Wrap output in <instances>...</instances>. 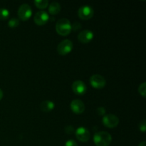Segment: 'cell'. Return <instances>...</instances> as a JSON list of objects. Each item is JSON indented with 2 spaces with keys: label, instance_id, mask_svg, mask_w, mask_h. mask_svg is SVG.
Wrapping results in <instances>:
<instances>
[{
  "label": "cell",
  "instance_id": "obj_1",
  "mask_svg": "<svg viewBox=\"0 0 146 146\" xmlns=\"http://www.w3.org/2000/svg\"><path fill=\"white\" fill-rule=\"evenodd\" d=\"M94 142L96 146H109L112 142V136L106 131H99L94 134Z\"/></svg>",
  "mask_w": 146,
  "mask_h": 146
},
{
  "label": "cell",
  "instance_id": "obj_2",
  "mask_svg": "<svg viewBox=\"0 0 146 146\" xmlns=\"http://www.w3.org/2000/svg\"><path fill=\"white\" fill-rule=\"evenodd\" d=\"M56 31L57 34L62 36H66L72 31L71 24L69 20L66 18L61 19L56 24Z\"/></svg>",
  "mask_w": 146,
  "mask_h": 146
},
{
  "label": "cell",
  "instance_id": "obj_3",
  "mask_svg": "<svg viewBox=\"0 0 146 146\" xmlns=\"http://www.w3.org/2000/svg\"><path fill=\"white\" fill-rule=\"evenodd\" d=\"M73 43L71 40L65 39L63 40L61 42L58 44L57 46V51L58 54L61 56H66L71 53L73 49Z\"/></svg>",
  "mask_w": 146,
  "mask_h": 146
},
{
  "label": "cell",
  "instance_id": "obj_4",
  "mask_svg": "<svg viewBox=\"0 0 146 146\" xmlns=\"http://www.w3.org/2000/svg\"><path fill=\"white\" fill-rule=\"evenodd\" d=\"M32 15V9L28 4H23L18 9V16L23 21H28Z\"/></svg>",
  "mask_w": 146,
  "mask_h": 146
},
{
  "label": "cell",
  "instance_id": "obj_5",
  "mask_svg": "<svg viewBox=\"0 0 146 146\" xmlns=\"http://www.w3.org/2000/svg\"><path fill=\"white\" fill-rule=\"evenodd\" d=\"M94 11L91 6L84 5L79 8L78 11V15L82 20H89L94 17Z\"/></svg>",
  "mask_w": 146,
  "mask_h": 146
},
{
  "label": "cell",
  "instance_id": "obj_6",
  "mask_svg": "<svg viewBox=\"0 0 146 146\" xmlns=\"http://www.w3.org/2000/svg\"><path fill=\"white\" fill-rule=\"evenodd\" d=\"M90 84L93 88L96 89H101L106 84L105 78L99 74H94L90 78Z\"/></svg>",
  "mask_w": 146,
  "mask_h": 146
},
{
  "label": "cell",
  "instance_id": "obj_7",
  "mask_svg": "<svg viewBox=\"0 0 146 146\" xmlns=\"http://www.w3.org/2000/svg\"><path fill=\"white\" fill-rule=\"evenodd\" d=\"M103 123L108 128H113L119 124V118L113 114H107L103 118Z\"/></svg>",
  "mask_w": 146,
  "mask_h": 146
},
{
  "label": "cell",
  "instance_id": "obj_8",
  "mask_svg": "<svg viewBox=\"0 0 146 146\" xmlns=\"http://www.w3.org/2000/svg\"><path fill=\"white\" fill-rule=\"evenodd\" d=\"M73 92L78 96H83L86 93L87 87L85 83L81 80H77L71 86Z\"/></svg>",
  "mask_w": 146,
  "mask_h": 146
},
{
  "label": "cell",
  "instance_id": "obj_9",
  "mask_svg": "<svg viewBox=\"0 0 146 146\" xmlns=\"http://www.w3.org/2000/svg\"><path fill=\"white\" fill-rule=\"evenodd\" d=\"M75 135L77 139L83 143H86L89 141L91 134L88 130L84 127H79L75 131Z\"/></svg>",
  "mask_w": 146,
  "mask_h": 146
},
{
  "label": "cell",
  "instance_id": "obj_10",
  "mask_svg": "<svg viewBox=\"0 0 146 146\" xmlns=\"http://www.w3.org/2000/svg\"><path fill=\"white\" fill-rule=\"evenodd\" d=\"M34 22L38 26L45 25L49 20L48 14L45 11H39L34 15Z\"/></svg>",
  "mask_w": 146,
  "mask_h": 146
},
{
  "label": "cell",
  "instance_id": "obj_11",
  "mask_svg": "<svg viewBox=\"0 0 146 146\" xmlns=\"http://www.w3.org/2000/svg\"><path fill=\"white\" fill-rule=\"evenodd\" d=\"M70 108L73 113L77 115L83 113L85 111V104L79 99L73 100L70 104Z\"/></svg>",
  "mask_w": 146,
  "mask_h": 146
},
{
  "label": "cell",
  "instance_id": "obj_12",
  "mask_svg": "<svg viewBox=\"0 0 146 146\" xmlns=\"http://www.w3.org/2000/svg\"><path fill=\"white\" fill-rule=\"evenodd\" d=\"M94 36V33L91 30L86 29L78 34V40L82 44H88L92 41Z\"/></svg>",
  "mask_w": 146,
  "mask_h": 146
},
{
  "label": "cell",
  "instance_id": "obj_13",
  "mask_svg": "<svg viewBox=\"0 0 146 146\" xmlns=\"http://www.w3.org/2000/svg\"><path fill=\"white\" fill-rule=\"evenodd\" d=\"M54 108H55L54 103L51 101H48V100L43 101L40 104V108L44 113L51 112V111L54 110Z\"/></svg>",
  "mask_w": 146,
  "mask_h": 146
},
{
  "label": "cell",
  "instance_id": "obj_14",
  "mask_svg": "<svg viewBox=\"0 0 146 146\" xmlns=\"http://www.w3.org/2000/svg\"><path fill=\"white\" fill-rule=\"evenodd\" d=\"M61 4L58 2H52L49 4L48 7V12L51 15H56L61 11Z\"/></svg>",
  "mask_w": 146,
  "mask_h": 146
},
{
  "label": "cell",
  "instance_id": "obj_15",
  "mask_svg": "<svg viewBox=\"0 0 146 146\" xmlns=\"http://www.w3.org/2000/svg\"><path fill=\"white\" fill-rule=\"evenodd\" d=\"M34 5L38 9H44L48 6V0H36L34 1Z\"/></svg>",
  "mask_w": 146,
  "mask_h": 146
},
{
  "label": "cell",
  "instance_id": "obj_16",
  "mask_svg": "<svg viewBox=\"0 0 146 146\" xmlns=\"http://www.w3.org/2000/svg\"><path fill=\"white\" fill-rule=\"evenodd\" d=\"M10 13L8 9L4 8L0 9V20H7L9 17Z\"/></svg>",
  "mask_w": 146,
  "mask_h": 146
},
{
  "label": "cell",
  "instance_id": "obj_17",
  "mask_svg": "<svg viewBox=\"0 0 146 146\" xmlns=\"http://www.w3.org/2000/svg\"><path fill=\"white\" fill-rule=\"evenodd\" d=\"M19 25V20L17 18H11L8 22V26L11 29L16 28Z\"/></svg>",
  "mask_w": 146,
  "mask_h": 146
},
{
  "label": "cell",
  "instance_id": "obj_18",
  "mask_svg": "<svg viewBox=\"0 0 146 146\" xmlns=\"http://www.w3.org/2000/svg\"><path fill=\"white\" fill-rule=\"evenodd\" d=\"M138 92L142 96V97L145 98L146 97V83L143 82L138 87Z\"/></svg>",
  "mask_w": 146,
  "mask_h": 146
},
{
  "label": "cell",
  "instance_id": "obj_19",
  "mask_svg": "<svg viewBox=\"0 0 146 146\" xmlns=\"http://www.w3.org/2000/svg\"><path fill=\"white\" fill-rule=\"evenodd\" d=\"M139 130L143 133H145L146 131V121L145 119L143 120L139 123Z\"/></svg>",
  "mask_w": 146,
  "mask_h": 146
},
{
  "label": "cell",
  "instance_id": "obj_20",
  "mask_svg": "<svg viewBox=\"0 0 146 146\" xmlns=\"http://www.w3.org/2000/svg\"><path fill=\"white\" fill-rule=\"evenodd\" d=\"M64 146H78L77 143L74 140H68L66 142Z\"/></svg>",
  "mask_w": 146,
  "mask_h": 146
},
{
  "label": "cell",
  "instance_id": "obj_21",
  "mask_svg": "<svg viewBox=\"0 0 146 146\" xmlns=\"http://www.w3.org/2000/svg\"><path fill=\"white\" fill-rule=\"evenodd\" d=\"M96 112L99 115H105L106 109L104 107H98V108H97Z\"/></svg>",
  "mask_w": 146,
  "mask_h": 146
},
{
  "label": "cell",
  "instance_id": "obj_22",
  "mask_svg": "<svg viewBox=\"0 0 146 146\" xmlns=\"http://www.w3.org/2000/svg\"><path fill=\"white\" fill-rule=\"evenodd\" d=\"M71 28H72V29L75 30V31L76 30H78L81 28V25L79 24V23L75 22L73 25H71Z\"/></svg>",
  "mask_w": 146,
  "mask_h": 146
},
{
  "label": "cell",
  "instance_id": "obj_23",
  "mask_svg": "<svg viewBox=\"0 0 146 146\" xmlns=\"http://www.w3.org/2000/svg\"><path fill=\"white\" fill-rule=\"evenodd\" d=\"M65 129H66V133H67L68 134H71L73 133V132H74V128H73V127H71V125L67 126Z\"/></svg>",
  "mask_w": 146,
  "mask_h": 146
},
{
  "label": "cell",
  "instance_id": "obj_24",
  "mask_svg": "<svg viewBox=\"0 0 146 146\" xmlns=\"http://www.w3.org/2000/svg\"><path fill=\"white\" fill-rule=\"evenodd\" d=\"M3 95H4V94H3V91H1V88H0V101H1V100L2 99Z\"/></svg>",
  "mask_w": 146,
  "mask_h": 146
},
{
  "label": "cell",
  "instance_id": "obj_25",
  "mask_svg": "<svg viewBox=\"0 0 146 146\" xmlns=\"http://www.w3.org/2000/svg\"><path fill=\"white\" fill-rule=\"evenodd\" d=\"M138 146H146V143L145 141H143V142H141V143L138 145Z\"/></svg>",
  "mask_w": 146,
  "mask_h": 146
}]
</instances>
